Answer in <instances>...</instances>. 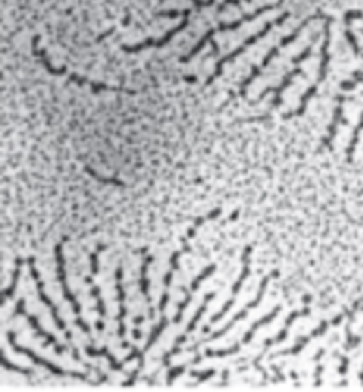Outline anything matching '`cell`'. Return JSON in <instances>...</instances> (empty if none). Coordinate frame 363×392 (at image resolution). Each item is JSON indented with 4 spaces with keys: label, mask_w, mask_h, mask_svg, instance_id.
<instances>
[{
    "label": "cell",
    "mask_w": 363,
    "mask_h": 392,
    "mask_svg": "<svg viewBox=\"0 0 363 392\" xmlns=\"http://www.w3.org/2000/svg\"><path fill=\"white\" fill-rule=\"evenodd\" d=\"M278 5H265V6H261V8H257V10L255 11V13H252V14H244L242 15V18L239 19V20H236V22H232V23H220L218 24L216 28H213V29H211V31H207V34L199 40V43L192 49V52L187 55V57H183L181 59V62L183 63H185V62H189V60H192L193 57H195L201 49L204 48V45L208 42V40H212V37L216 34V32H222V31H232V29H236V28H239L242 23H245V22H252V20H255L256 18H259V15H262L264 13H267V11H270V10H274V8H276Z\"/></svg>",
    "instance_id": "6da1fadb"
},
{
    "label": "cell",
    "mask_w": 363,
    "mask_h": 392,
    "mask_svg": "<svg viewBox=\"0 0 363 392\" xmlns=\"http://www.w3.org/2000/svg\"><path fill=\"white\" fill-rule=\"evenodd\" d=\"M288 18H290V13H284V14H282V15H279V18H278L276 20L267 22V23H265V27L262 28V31L256 32V34H255V36H252V37H250V38H247L244 43H242L241 46H238V48L235 49V51H233V52H230L229 55L222 57V59H221L220 62H218V64H216V71H215V74H213V76H212L211 78H208V81H207V83H211V81H212V80H215L216 77H220V76H221V72H222V66H224V64H225V63H229V62H232L233 59H236V57H238V55H241L242 52H244V51H245V49H247L248 46H252L253 43H256V42H257V40H259V38H262V37H265V36H267V34H269V31H270V29H271L273 27H276V24H282V23H284V22H285V20H287Z\"/></svg>",
    "instance_id": "7a4b0ae2"
},
{
    "label": "cell",
    "mask_w": 363,
    "mask_h": 392,
    "mask_svg": "<svg viewBox=\"0 0 363 392\" xmlns=\"http://www.w3.org/2000/svg\"><path fill=\"white\" fill-rule=\"evenodd\" d=\"M189 15H190V10H184V11H183V18H184L183 22H181L176 28H172L171 31H169L163 38H159V40L148 38V40H144V42H141V43H138V45H135V46H123V49H124L126 52H131V54H132V52L143 51V49H146V48H161V46L167 45L176 34H178L180 31L187 28V24H189Z\"/></svg>",
    "instance_id": "3957f363"
},
{
    "label": "cell",
    "mask_w": 363,
    "mask_h": 392,
    "mask_svg": "<svg viewBox=\"0 0 363 392\" xmlns=\"http://www.w3.org/2000/svg\"><path fill=\"white\" fill-rule=\"evenodd\" d=\"M10 342H11V345H13V348H14V351H17V353H23V354H27L29 358H32V360H34L37 365H42V366H46L48 370L50 371H52V372H55V374H59V375H66L68 372L66 371H62V370H59L57 366L55 365H52V363H50V362H46V360H43V358H40V357H37L34 353H32L31 349H27V348H22V346H19V345H15V342H14V332H10Z\"/></svg>",
    "instance_id": "277c9868"
},
{
    "label": "cell",
    "mask_w": 363,
    "mask_h": 392,
    "mask_svg": "<svg viewBox=\"0 0 363 392\" xmlns=\"http://www.w3.org/2000/svg\"><path fill=\"white\" fill-rule=\"evenodd\" d=\"M62 245H57V248H55V253H57V260H59V279H60V284H62V287H63V291H64V296H66L72 304H74V312L78 313L80 312V305H78V302L76 300V298L72 296L71 291L68 290V285H66V276H64V267H63V258H62Z\"/></svg>",
    "instance_id": "5b68a950"
},
{
    "label": "cell",
    "mask_w": 363,
    "mask_h": 392,
    "mask_svg": "<svg viewBox=\"0 0 363 392\" xmlns=\"http://www.w3.org/2000/svg\"><path fill=\"white\" fill-rule=\"evenodd\" d=\"M213 296H215V294H213V293H212V294H207V298L204 299V304H203V307H201V309H199V312H197L195 317H193V318H192V322L189 323V326H187V332H192L193 330H195V325H197V322L199 321V318H201V316H203V314L206 313V309H207V302H208V300H211V299H213Z\"/></svg>",
    "instance_id": "8992f818"
},
{
    "label": "cell",
    "mask_w": 363,
    "mask_h": 392,
    "mask_svg": "<svg viewBox=\"0 0 363 392\" xmlns=\"http://www.w3.org/2000/svg\"><path fill=\"white\" fill-rule=\"evenodd\" d=\"M278 312H279V308H276V312H274V313H271V314H269L267 317H265V318H262V321L256 322V323H255V325L252 326V330H250V332H247V336L244 337V343H247V342H250V340H252V337L255 336L256 330H257V328H259V326H262V325H265V323H269V322L271 321V318H274V316H276V313H278Z\"/></svg>",
    "instance_id": "52a82bcc"
},
{
    "label": "cell",
    "mask_w": 363,
    "mask_h": 392,
    "mask_svg": "<svg viewBox=\"0 0 363 392\" xmlns=\"http://www.w3.org/2000/svg\"><path fill=\"white\" fill-rule=\"evenodd\" d=\"M86 353L90 354V356H103V357H106L108 360L111 362V365L115 368V370H121V365H118V363H115V360L114 358H112V356L108 353L106 349H101V351H95V349H92V348H87L86 349Z\"/></svg>",
    "instance_id": "ba28073f"
},
{
    "label": "cell",
    "mask_w": 363,
    "mask_h": 392,
    "mask_svg": "<svg viewBox=\"0 0 363 392\" xmlns=\"http://www.w3.org/2000/svg\"><path fill=\"white\" fill-rule=\"evenodd\" d=\"M29 322H31V323H32V326H34V328H36V330L38 331V334H40V336L46 337V339H48V342H50V343H52V345H55V346H57V343H55V339H54L52 336H50V334H48V332H45V331H43L42 328H40V326H38V323H37V321H36V317L29 316ZM57 348H59V353H62V348H60V346H57Z\"/></svg>",
    "instance_id": "9c48e42d"
},
{
    "label": "cell",
    "mask_w": 363,
    "mask_h": 392,
    "mask_svg": "<svg viewBox=\"0 0 363 392\" xmlns=\"http://www.w3.org/2000/svg\"><path fill=\"white\" fill-rule=\"evenodd\" d=\"M2 365L6 368V370H11V371H17V372H22V374H29V371H27V370H22L20 366H17V365H13V363H10L6 360V358L2 356Z\"/></svg>",
    "instance_id": "30bf717a"
},
{
    "label": "cell",
    "mask_w": 363,
    "mask_h": 392,
    "mask_svg": "<svg viewBox=\"0 0 363 392\" xmlns=\"http://www.w3.org/2000/svg\"><path fill=\"white\" fill-rule=\"evenodd\" d=\"M164 326H166V321H163V322H161V323H159V326H158V328L155 330V332H153V334H152V336L149 337V340H148V348H150V346H152V343H153V342H155V339H157V337L159 336V334H161V331H163V330H164Z\"/></svg>",
    "instance_id": "8fae6325"
},
{
    "label": "cell",
    "mask_w": 363,
    "mask_h": 392,
    "mask_svg": "<svg viewBox=\"0 0 363 392\" xmlns=\"http://www.w3.org/2000/svg\"><path fill=\"white\" fill-rule=\"evenodd\" d=\"M242 2H248V0H224V2L218 6V13H222L225 8H227V5H239Z\"/></svg>",
    "instance_id": "7c38bea8"
},
{
    "label": "cell",
    "mask_w": 363,
    "mask_h": 392,
    "mask_svg": "<svg viewBox=\"0 0 363 392\" xmlns=\"http://www.w3.org/2000/svg\"><path fill=\"white\" fill-rule=\"evenodd\" d=\"M362 15H363L362 11H348V13L345 14V23H346V24H350L351 20H354V19H360Z\"/></svg>",
    "instance_id": "4fadbf2b"
},
{
    "label": "cell",
    "mask_w": 363,
    "mask_h": 392,
    "mask_svg": "<svg viewBox=\"0 0 363 392\" xmlns=\"http://www.w3.org/2000/svg\"><path fill=\"white\" fill-rule=\"evenodd\" d=\"M198 8H206V6H212L215 4V0H192Z\"/></svg>",
    "instance_id": "5bb4252c"
},
{
    "label": "cell",
    "mask_w": 363,
    "mask_h": 392,
    "mask_svg": "<svg viewBox=\"0 0 363 392\" xmlns=\"http://www.w3.org/2000/svg\"><path fill=\"white\" fill-rule=\"evenodd\" d=\"M193 375H197V377L201 380V382H204V380H207L208 377H212V375L215 374V371L212 370V371H207V372H203V374H199V372H192Z\"/></svg>",
    "instance_id": "9a60e30c"
},
{
    "label": "cell",
    "mask_w": 363,
    "mask_h": 392,
    "mask_svg": "<svg viewBox=\"0 0 363 392\" xmlns=\"http://www.w3.org/2000/svg\"><path fill=\"white\" fill-rule=\"evenodd\" d=\"M346 38L350 40V43H351V46L354 48V51L356 52H359V46H357V42H356V38H354V36L351 34V31H346Z\"/></svg>",
    "instance_id": "2e32d148"
},
{
    "label": "cell",
    "mask_w": 363,
    "mask_h": 392,
    "mask_svg": "<svg viewBox=\"0 0 363 392\" xmlns=\"http://www.w3.org/2000/svg\"><path fill=\"white\" fill-rule=\"evenodd\" d=\"M158 15H163V18H178L180 11H176V10H172V11H161V13H158Z\"/></svg>",
    "instance_id": "e0dca14e"
},
{
    "label": "cell",
    "mask_w": 363,
    "mask_h": 392,
    "mask_svg": "<svg viewBox=\"0 0 363 392\" xmlns=\"http://www.w3.org/2000/svg\"><path fill=\"white\" fill-rule=\"evenodd\" d=\"M183 371H184V366H180L178 370H172L171 374H169V382H172V379L176 377V375H180Z\"/></svg>",
    "instance_id": "ac0fdd59"
}]
</instances>
